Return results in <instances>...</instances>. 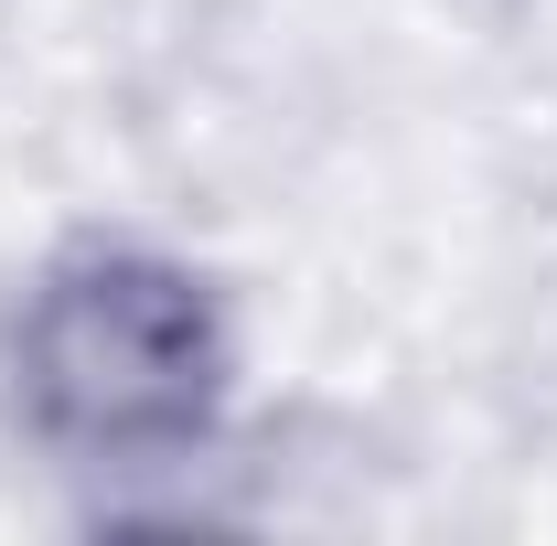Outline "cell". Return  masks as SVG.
I'll list each match as a JSON object with an SVG mask.
<instances>
[{
	"label": "cell",
	"mask_w": 557,
	"mask_h": 546,
	"mask_svg": "<svg viewBox=\"0 0 557 546\" xmlns=\"http://www.w3.org/2000/svg\"><path fill=\"white\" fill-rule=\"evenodd\" d=\"M11 386L44 450L86 472H150L214 439L236 333L205 269L129 236H75L65 258L33 269L11 311Z\"/></svg>",
	"instance_id": "cell-1"
}]
</instances>
